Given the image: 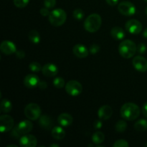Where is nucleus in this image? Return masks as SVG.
<instances>
[{"label": "nucleus", "mask_w": 147, "mask_h": 147, "mask_svg": "<svg viewBox=\"0 0 147 147\" xmlns=\"http://www.w3.org/2000/svg\"><path fill=\"white\" fill-rule=\"evenodd\" d=\"M120 113L123 119L127 121H134L140 115L139 106L134 103H126L122 106Z\"/></svg>", "instance_id": "obj_1"}, {"label": "nucleus", "mask_w": 147, "mask_h": 147, "mask_svg": "<svg viewBox=\"0 0 147 147\" xmlns=\"http://www.w3.org/2000/svg\"><path fill=\"white\" fill-rule=\"evenodd\" d=\"M136 51H137V46L132 40H123L119 46V54L124 58H131L136 54Z\"/></svg>", "instance_id": "obj_2"}, {"label": "nucleus", "mask_w": 147, "mask_h": 147, "mask_svg": "<svg viewBox=\"0 0 147 147\" xmlns=\"http://www.w3.org/2000/svg\"><path fill=\"white\" fill-rule=\"evenodd\" d=\"M102 24L101 17L98 14H91L84 22V28L88 32L94 33L100 29Z\"/></svg>", "instance_id": "obj_3"}, {"label": "nucleus", "mask_w": 147, "mask_h": 147, "mask_svg": "<svg viewBox=\"0 0 147 147\" xmlns=\"http://www.w3.org/2000/svg\"><path fill=\"white\" fill-rule=\"evenodd\" d=\"M49 17V22L54 27L62 26L67 20V14L62 9L58 8L50 11Z\"/></svg>", "instance_id": "obj_4"}, {"label": "nucleus", "mask_w": 147, "mask_h": 147, "mask_svg": "<svg viewBox=\"0 0 147 147\" xmlns=\"http://www.w3.org/2000/svg\"><path fill=\"white\" fill-rule=\"evenodd\" d=\"M24 115L30 120H37L41 115V109L37 103H29L24 108Z\"/></svg>", "instance_id": "obj_5"}, {"label": "nucleus", "mask_w": 147, "mask_h": 147, "mask_svg": "<svg viewBox=\"0 0 147 147\" xmlns=\"http://www.w3.org/2000/svg\"><path fill=\"white\" fill-rule=\"evenodd\" d=\"M118 9L121 14L127 17L133 16L136 11L134 4L128 1H123L119 3L118 5Z\"/></svg>", "instance_id": "obj_6"}, {"label": "nucleus", "mask_w": 147, "mask_h": 147, "mask_svg": "<svg viewBox=\"0 0 147 147\" xmlns=\"http://www.w3.org/2000/svg\"><path fill=\"white\" fill-rule=\"evenodd\" d=\"M65 90L71 96H78L82 93L83 86L77 80H70L65 84Z\"/></svg>", "instance_id": "obj_7"}, {"label": "nucleus", "mask_w": 147, "mask_h": 147, "mask_svg": "<svg viewBox=\"0 0 147 147\" xmlns=\"http://www.w3.org/2000/svg\"><path fill=\"white\" fill-rule=\"evenodd\" d=\"M14 119L9 115H1L0 116V131L1 133L9 131L14 126Z\"/></svg>", "instance_id": "obj_8"}, {"label": "nucleus", "mask_w": 147, "mask_h": 147, "mask_svg": "<svg viewBox=\"0 0 147 147\" xmlns=\"http://www.w3.org/2000/svg\"><path fill=\"white\" fill-rule=\"evenodd\" d=\"M126 29L130 34H138L142 31V24L136 20H130L126 23Z\"/></svg>", "instance_id": "obj_9"}, {"label": "nucleus", "mask_w": 147, "mask_h": 147, "mask_svg": "<svg viewBox=\"0 0 147 147\" xmlns=\"http://www.w3.org/2000/svg\"><path fill=\"white\" fill-rule=\"evenodd\" d=\"M132 64L134 68L139 72L144 73L147 71V60L142 56L139 55L134 57Z\"/></svg>", "instance_id": "obj_10"}, {"label": "nucleus", "mask_w": 147, "mask_h": 147, "mask_svg": "<svg viewBox=\"0 0 147 147\" xmlns=\"http://www.w3.org/2000/svg\"><path fill=\"white\" fill-rule=\"evenodd\" d=\"M37 144V140L33 135L24 134L20 139V145L22 147H35Z\"/></svg>", "instance_id": "obj_11"}, {"label": "nucleus", "mask_w": 147, "mask_h": 147, "mask_svg": "<svg viewBox=\"0 0 147 147\" xmlns=\"http://www.w3.org/2000/svg\"><path fill=\"white\" fill-rule=\"evenodd\" d=\"M0 50L4 54L7 55L14 54L17 50L15 45L12 42L9 41V40H4L1 43Z\"/></svg>", "instance_id": "obj_12"}, {"label": "nucleus", "mask_w": 147, "mask_h": 147, "mask_svg": "<svg viewBox=\"0 0 147 147\" xmlns=\"http://www.w3.org/2000/svg\"><path fill=\"white\" fill-rule=\"evenodd\" d=\"M40 80L35 74H28L24 79V84L28 88H34L39 86Z\"/></svg>", "instance_id": "obj_13"}, {"label": "nucleus", "mask_w": 147, "mask_h": 147, "mask_svg": "<svg viewBox=\"0 0 147 147\" xmlns=\"http://www.w3.org/2000/svg\"><path fill=\"white\" fill-rule=\"evenodd\" d=\"M42 74L46 77H54L58 73V68L57 66L53 63H47L42 68Z\"/></svg>", "instance_id": "obj_14"}, {"label": "nucleus", "mask_w": 147, "mask_h": 147, "mask_svg": "<svg viewBox=\"0 0 147 147\" xmlns=\"http://www.w3.org/2000/svg\"><path fill=\"white\" fill-rule=\"evenodd\" d=\"M113 114V110L111 107L108 105L102 106L98 111V116L100 120H108L111 117Z\"/></svg>", "instance_id": "obj_15"}, {"label": "nucleus", "mask_w": 147, "mask_h": 147, "mask_svg": "<svg viewBox=\"0 0 147 147\" xmlns=\"http://www.w3.org/2000/svg\"><path fill=\"white\" fill-rule=\"evenodd\" d=\"M73 54L78 58H85L88 55L89 51L87 47L82 44H77L73 48Z\"/></svg>", "instance_id": "obj_16"}, {"label": "nucleus", "mask_w": 147, "mask_h": 147, "mask_svg": "<svg viewBox=\"0 0 147 147\" xmlns=\"http://www.w3.org/2000/svg\"><path fill=\"white\" fill-rule=\"evenodd\" d=\"M73 119L72 116L69 113H63L59 115L57 118V122L59 124L63 127H67L73 123Z\"/></svg>", "instance_id": "obj_17"}, {"label": "nucleus", "mask_w": 147, "mask_h": 147, "mask_svg": "<svg viewBox=\"0 0 147 147\" xmlns=\"http://www.w3.org/2000/svg\"><path fill=\"white\" fill-rule=\"evenodd\" d=\"M29 120H30V119H29ZM29 120L22 121L20 122L19 124L17 125L19 131H20V133L22 134V135L27 134L30 133V132L32 130L33 124Z\"/></svg>", "instance_id": "obj_18"}, {"label": "nucleus", "mask_w": 147, "mask_h": 147, "mask_svg": "<svg viewBox=\"0 0 147 147\" xmlns=\"http://www.w3.org/2000/svg\"><path fill=\"white\" fill-rule=\"evenodd\" d=\"M39 125L45 130H50L52 129L53 121L50 116L44 115V116H40L39 119Z\"/></svg>", "instance_id": "obj_19"}, {"label": "nucleus", "mask_w": 147, "mask_h": 147, "mask_svg": "<svg viewBox=\"0 0 147 147\" xmlns=\"http://www.w3.org/2000/svg\"><path fill=\"white\" fill-rule=\"evenodd\" d=\"M111 34L115 40H121L126 37L125 31L120 27H114L111 30Z\"/></svg>", "instance_id": "obj_20"}, {"label": "nucleus", "mask_w": 147, "mask_h": 147, "mask_svg": "<svg viewBox=\"0 0 147 147\" xmlns=\"http://www.w3.org/2000/svg\"><path fill=\"white\" fill-rule=\"evenodd\" d=\"M52 136L56 140H62L65 136V131L61 126H55L51 131Z\"/></svg>", "instance_id": "obj_21"}, {"label": "nucleus", "mask_w": 147, "mask_h": 147, "mask_svg": "<svg viewBox=\"0 0 147 147\" xmlns=\"http://www.w3.org/2000/svg\"><path fill=\"white\" fill-rule=\"evenodd\" d=\"M0 109L3 113H9L12 109V104L10 100H7V99H2L1 101Z\"/></svg>", "instance_id": "obj_22"}, {"label": "nucleus", "mask_w": 147, "mask_h": 147, "mask_svg": "<svg viewBox=\"0 0 147 147\" xmlns=\"http://www.w3.org/2000/svg\"><path fill=\"white\" fill-rule=\"evenodd\" d=\"M29 40L34 45H37L40 42V35L37 30H32L29 32Z\"/></svg>", "instance_id": "obj_23"}, {"label": "nucleus", "mask_w": 147, "mask_h": 147, "mask_svg": "<svg viewBox=\"0 0 147 147\" xmlns=\"http://www.w3.org/2000/svg\"><path fill=\"white\" fill-rule=\"evenodd\" d=\"M105 140V136L102 132L96 131L92 136V141L95 144H100L103 143Z\"/></svg>", "instance_id": "obj_24"}, {"label": "nucleus", "mask_w": 147, "mask_h": 147, "mask_svg": "<svg viewBox=\"0 0 147 147\" xmlns=\"http://www.w3.org/2000/svg\"><path fill=\"white\" fill-rule=\"evenodd\" d=\"M134 129L138 131H145L147 130V121L140 119L134 124Z\"/></svg>", "instance_id": "obj_25"}, {"label": "nucleus", "mask_w": 147, "mask_h": 147, "mask_svg": "<svg viewBox=\"0 0 147 147\" xmlns=\"http://www.w3.org/2000/svg\"><path fill=\"white\" fill-rule=\"evenodd\" d=\"M116 130L117 132H119V133H123L126 131V128H127V123H126V121L123 120L119 121L116 123Z\"/></svg>", "instance_id": "obj_26"}, {"label": "nucleus", "mask_w": 147, "mask_h": 147, "mask_svg": "<svg viewBox=\"0 0 147 147\" xmlns=\"http://www.w3.org/2000/svg\"><path fill=\"white\" fill-rule=\"evenodd\" d=\"M29 68L31 71L34 72V73H37V72L40 71V70H42V66L37 62H32L30 65H29Z\"/></svg>", "instance_id": "obj_27"}, {"label": "nucleus", "mask_w": 147, "mask_h": 147, "mask_svg": "<svg viewBox=\"0 0 147 147\" xmlns=\"http://www.w3.org/2000/svg\"><path fill=\"white\" fill-rule=\"evenodd\" d=\"M53 85L57 88H62L65 86V80L60 77H57L53 80Z\"/></svg>", "instance_id": "obj_28"}, {"label": "nucleus", "mask_w": 147, "mask_h": 147, "mask_svg": "<svg viewBox=\"0 0 147 147\" xmlns=\"http://www.w3.org/2000/svg\"><path fill=\"white\" fill-rule=\"evenodd\" d=\"M73 17L77 20H81L84 17V12L81 9H76L73 12Z\"/></svg>", "instance_id": "obj_29"}, {"label": "nucleus", "mask_w": 147, "mask_h": 147, "mask_svg": "<svg viewBox=\"0 0 147 147\" xmlns=\"http://www.w3.org/2000/svg\"><path fill=\"white\" fill-rule=\"evenodd\" d=\"M30 0H14V4L17 8L22 9L27 7Z\"/></svg>", "instance_id": "obj_30"}, {"label": "nucleus", "mask_w": 147, "mask_h": 147, "mask_svg": "<svg viewBox=\"0 0 147 147\" xmlns=\"http://www.w3.org/2000/svg\"><path fill=\"white\" fill-rule=\"evenodd\" d=\"M21 135L22 134L20 133V131H19L17 126H16L14 129H11V133H10V136H11V137H12L13 139H20V138L22 137Z\"/></svg>", "instance_id": "obj_31"}, {"label": "nucleus", "mask_w": 147, "mask_h": 147, "mask_svg": "<svg viewBox=\"0 0 147 147\" xmlns=\"http://www.w3.org/2000/svg\"><path fill=\"white\" fill-rule=\"evenodd\" d=\"M113 147H129V144L127 141L124 139H119L113 144Z\"/></svg>", "instance_id": "obj_32"}, {"label": "nucleus", "mask_w": 147, "mask_h": 147, "mask_svg": "<svg viewBox=\"0 0 147 147\" xmlns=\"http://www.w3.org/2000/svg\"><path fill=\"white\" fill-rule=\"evenodd\" d=\"M56 0H44V6L48 9H52L55 6Z\"/></svg>", "instance_id": "obj_33"}, {"label": "nucleus", "mask_w": 147, "mask_h": 147, "mask_svg": "<svg viewBox=\"0 0 147 147\" xmlns=\"http://www.w3.org/2000/svg\"><path fill=\"white\" fill-rule=\"evenodd\" d=\"M99 50H100V46L98 45L97 44H93L90 46V49H89V52L93 55H95L97 53H98Z\"/></svg>", "instance_id": "obj_34"}, {"label": "nucleus", "mask_w": 147, "mask_h": 147, "mask_svg": "<svg viewBox=\"0 0 147 147\" xmlns=\"http://www.w3.org/2000/svg\"><path fill=\"white\" fill-rule=\"evenodd\" d=\"M146 46L145 45L144 43H140V44L137 46V51L138 53H140V54H144V53H146Z\"/></svg>", "instance_id": "obj_35"}, {"label": "nucleus", "mask_w": 147, "mask_h": 147, "mask_svg": "<svg viewBox=\"0 0 147 147\" xmlns=\"http://www.w3.org/2000/svg\"><path fill=\"white\" fill-rule=\"evenodd\" d=\"M40 13L43 16V17H47V16H49L50 14V11H49V9L47 8V7H43L40 9Z\"/></svg>", "instance_id": "obj_36"}, {"label": "nucleus", "mask_w": 147, "mask_h": 147, "mask_svg": "<svg viewBox=\"0 0 147 147\" xmlns=\"http://www.w3.org/2000/svg\"><path fill=\"white\" fill-rule=\"evenodd\" d=\"M15 53H16V56H17V57H18V58L20 59L24 58V57H25V53H24L23 50H17V52H16Z\"/></svg>", "instance_id": "obj_37"}, {"label": "nucleus", "mask_w": 147, "mask_h": 147, "mask_svg": "<svg viewBox=\"0 0 147 147\" xmlns=\"http://www.w3.org/2000/svg\"><path fill=\"white\" fill-rule=\"evenodd\" d=\"M94 127L96 129H100L102 127V122L100 120L96 121V122L94 123Z\"/></svg>", "instance_id": "obj_38"}, {"label": "nucleus", "mask_w": 147, "mask_h": 147, "mask_svg": "<svg viewBox=\"0 0 147 147\" xmlns=\"http://www.w3.org/2000/svg\"><path fill=\"white\" fill-rule=\"evenodd\" d=\"M108 4L111 6H115L119 3V0H106Z\"/></svg>", "instance_id": "obj_39"}, {"label": "nucleus", "mask_w": 147, "mask_h": 147, "mask_svg": "<svg viewBox=\"0 0 147 147\" xmlns=\"http://www.w3.org/2000/svg\"><path fill=\"white\" fill-rule=\"evenodd\" d=\"M38 86L40 88V89H42V90H44V89H45L47 87V83H45V82H44V81H40V83H39Z\"/></svg>", "instance_id": "obj_40"}, {"label": "nucleus", "mask_w": 147, "mask_h": 147, "mask_svg": "<svg viewBox=\"0 0 147 147\" xmlns=\"http://www.w3.org/2000/svg\"><path fill=\"white\" fill-rule=\"evenodd\" d=\"M142 113H143L144 116L147 118V102L144 104L143 108H142Z\"/></svg>", "instance_id": "obj_41"}, {"label": "nucleus", "mask_w": 147, "mask_h": 147, "mask_svg": "<svg viewBox=\"0 0 147 147\" xmlns=\"http://www.w3.org/2000/svg\"><path fill=\"white\" fill-rule=\"evenodd\" d=\"M143 36L144 37H145V38L147 39V28L146 29V30L144 31V33H143Z\"/></svg>", "instance_id": "obj_42"}, {"label": "nucleus", "mask_w": 147, "mask_h": 147, "mask_svg": "<svg viewBox=\"0 0 147 147\" xmlns=\"http://www.w3.org/2000/svg\"><path fill=\"white\" fill-rule=\"evenodd\" d=\"M50 147H58L59 145L57 144H51L50 146Z\"/></svg>", "instance_id": "obj_43"}, {"label": "nucleus", "mask_w": 147, "mask_h": 147, "mask_svg": "<svg viewBox=\"0 0 147 147\" xmlns=\"http://www.w3.org/2000/svg\"><path fill=\"white\" fill-rule=\"evenodd\" d=\"M7 147H17V146H16V145H9Z\"/></svg>", "instance_id": "obj_44"}, {"label": "nucleus", "mask_w": 147, "mask_h": 147, "mask_svg": "<svg viewBox=\"0 0 147 147\" xmlns=\"http://www.w3.org/2000/svg\"><path fill=\"white\" fill-rule=\"evenodd\" d=\"M145 11H146V15H147V7H146V10H145Z\"/></svg>", "instance_id": "obj_45"}, {"label": "nucleus", "mask_w": 147, "mask_h": 147, "mask_svg": "<svg viewBox=\"0 0 147 147\" xmlns=\"http://www.w3.org/2000/svg\"><path fill=\"white\" fill-rule=\"evenodd\" d=\"M144 146H146V147H147V143L146 144H145V145H144Z\"/></svg>", "instance_id": "obj_46"}, {"label": "nucleus", "mask_w": 147, "mask_h": 147, "mask_svg": "<svg viewBox=\"0 0 147 147\" xmlns=\"http://www.w3.org/2000/svg\"><path fill=\"white\" fill-rule=\"evenodd\" d=\"M144 1H146V2H147V0H144Z\"/></svg>", "instance_id": "obj_47"}]
</instances>
